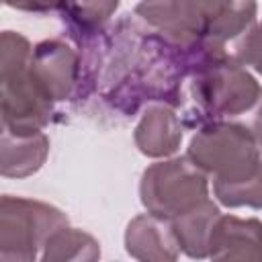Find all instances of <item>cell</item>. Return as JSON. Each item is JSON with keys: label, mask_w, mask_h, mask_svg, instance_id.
<instances>
[{"label": "cell", "mask_w": 262, "mask_h": 262, "mask_svg": "<svg viewBox=\"0 0 262 262\" xmlns=\"http://www.w3.org/2000/svg\"><path fill=\"white\" fill-rule=\"evenodd\" d=\"M260 84L227 47L203 43L180 88L184 125L205 127L244 117L260 96Z\"/></svg>", "instance_id": "cell-1"}, {"label": "cell", "mask_w": 262, "mask_h": 262, "mask_svg": "<svg viewBox=\"0 0 262 262\" xmlns=\"http://www.w3.org/2000/svg\"><path fill=\"white\" fill-rule=\"evenodd\" d=\"M33 47L20 33L0 35V108L2 129L27 135L41 131L53 113V102L37 86L31 72Z\"/></svg>", "instance_id": "cell-2"}, {"label": "cell", "mask_w": 262, "mask_h": 262, "mask_svg": "<svg viewBox=\"0 0 262 262\" xmlns=\"http://www.w3.org/2000/svg\"><path fill=\"white\" fill-rule=\"evenodd\" d=\"M186 156L213 176V188L237 184L262 172L260 145L239 123L231 121L196 129Z\"/></svg>", "instance_id": "cell-3"}, {"label": "cell", "mask_w": 262, "mask_h": 262, "mask_svg": "<svg viewBox=\"0 0 262 262\" xmlns=\"http://www.w3.org/2000/svg\"><path fill=\"white\" fill-rule=\"evenodd\" d=\"M68 227L57 207L4 194L0 199V262H35L47 239Z\"/></svg>", "instance_id": "cell-4"}, {"label": "cell", "mask_w": 262, "mask_h": 262, "mask_svg": "<svg viewBox=\"0 0 262 262\" xmlns=\"http://www.w3.org/2000/svg\"><path fill=\"white\" fill-rule=\"evenodd\" d=\"M139 196L147 213L172 221L209 199V180L188 156L172 158L143 170Z\"/></svg>", "instance_id": "cell-5"}, {"label": "cell", "mask_w": 262, "mask_h": 262, "mask_svg": "<svg viewBox=\"0 0 262 262\" xmlns=\"http://www.w3.org/2000/svg\"><path fill=\"white\" fill-rule=\"evenodd\" d=\"M135 14L176 47L190 49L205 43L209 2H139Z\"/></svg>", "instance_id": "cell-6"}, {"label": "cell", "mask_w": 262, "mask_h": 262, "mask_svg": "<svg viewBox=\"0 0 262 262\" xmlns=\"http://www.w3.org/2000/svg\"><path fill=\"white\" fill-rule=\"evenodd\" d=\"M31 72L37 86L51 100H66L72 96L80 80V57L61 39H47L33 47Z\"/></svg>", "instance_id": "cell-7"}, {"label": "cell", "mask_w": 262, "mask_h": 262, "mask_svg": "<svg viewBox=\"0 0 262 262\" xmlns=\"http://www.w3.org/2000/svg\"><path fill=\"white\" fill-rule=\"evenodd\" d=\"M209 258L211 262H262V221L221 215L211 237Z\"/></svg>", "instance_id": "cell-8"}, {"label": "cell", "mask_w": 262, "mask_h": 262, "mask_svg": "<svg viewBox=\"0 0 262 262\" xmlns=\"http://www.w3.org/2000/svg\"><path fill=\"white\" fill-rule=\"evenodd\" d=\"M125 248L137 262H178L180 246L168 219L137 215L125 229Z\"/></svg>", "instance_id": "cell-9"}, {"label": "cell", "mask_w": 262, "mask_h": 262, "mask_svg": "<svg viewBox=\"0 0 262 262\" xmlns=\"http://www.w3.org/2000/svg\"><path fill=\"white\" fill-rule=\"evenodd\" d=\"M182 129L184 125L180 123V117L170 106L154 104L141 115L133 139L143 156L166 158L180 147Z\"/></svg>", "instance_id": "cell-10"}, {"label": "cell", "mask_w": 262, "mask_h": 262, "mask_svg": "<svg viewBox=\"0 0 262 262\" xmlns=\"http://www.w3.org/2000/svg\"><path fill=\"white\" fill-rule=\"evenodd\" d=\"M49 154V139L43 131L16 135L2 129L0 172L6 178H25L35 174Z\"/></svg>", "instance_id": "cell-11"}, {"label": "cell", "mask_w": 262, "mask_h": 262, "mask_svg": "<svg viewBox=\"0 0 262 262\" xmlns=\"http://www.w3.org/2000/svg\"><path fill=\"white\" fill-rule=\"evenodd\" d=\"M219 219H221V211L211 199L174 217L170 223H172L180 250L188 258H196V260L209 258L211 237H213V231Z\"/></svg>", "instance_id": "cell-12"}, {"label": "cell", "mask_w": 262, "mask_h": 262, "mask_svg": "<svg viewBox=\"0 0 262 262\" xmlns=\"http://www.w3.org/2000/svg\"><path fill=\"white\" fill-rule=\"evenodd\" d=\"M254 2H209L205 43L227 47V41L239 39L252 25H256Z\"/></svg>", "instance_id": "cell-13"}, {"label": "cell", "mask_w": 262, "mask_h": 262, "mask_svg": "<svg viewBox=\"0 0 262 262\" xmlns=\"http://www.w3.org/2000/svg\"><path fill=\"white\" fill-rule=\"evenodd\" d=\"M100 246L94 235L76 227L55 231L41 254V262H98Z\"/></svg>", "instance_id": "cell-14"}, {"label": "cell", "mask_w": 262, "mask_h": 262, "mask_svg": "<svg viewBox=\"0 0 262 262\" xmlns=\"http://www.w3.org/2000/svg\"><path fill=\"white\" fill-rule=\"evenodd\" d=\"M119 8V2H57V10L68 23L74 35H92L102 29V25Z\"/></svg>", "instance_id": "cell-15"}, {"label": "cell", "mask_w": 262, "mask_h": 262, "mask_svg": "<svg viewBox=\"0 0 262 262\" xmlns=\"http://www.w3.org/2000/svg\"><path fill=\"white\" fill-rule=\"evenodd\" d=\"M227 51L237 63L250 66L262 74V20L252 25L239 39H235Z\"/></svg>", "instance_id": "cell-16"}, {"label": "cell", "mask_w": 262, "mask_h": 262, "mask_svg": "<svg viewBox=\"0 0 262 262\" xmlns=\"http://www.w3.org/2000/svg\"><path fill=\"white\" fill-rule=\"evenodd\" d=\"M231 123H239L256 139V143L262 147V90H260V96L254 102V106L244 117H239L237 121H231Z\"/></svg>", "instance_id": "cell-17"}]
</instances>
